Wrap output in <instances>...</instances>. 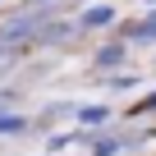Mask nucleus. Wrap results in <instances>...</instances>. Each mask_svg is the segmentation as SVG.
<instances>
[{
  "label": "nucleus",
  "instance_id": "obj_1",
  "mask_svg": "<svg viewBox=\"0 0 156 156\" xmlns=\"http://www.w3.org/2000/svg\"><path fill=\"white\" fill-rule=\"evenodd\" d=\"M19 129H23L19 115H5V119H0V133H19Z\"/></svg>",
  "mask_w": 156,
  "mask_h": 156
},
{
  "label": "nucleus",
  "instance_id": "obj_2",
  "mask_svg": "<svg viewBox=\"0 0 156 156\" xmlns=\"http://www.w3.org/2000/svg\"><path fill=\"white\" fill-rule=\"evenodd\" d=\"M78 119H87V124H92V119H106V106H87V110H78Z\"/></svg>",
  "mask_w": 156,
  "mask_h": 156
},
{
  "label": "nucleus",
  "instance_id": "obj_3",
  "mask_svg": "<svg viewBox=\"0 0 156 156\" xmlns=\"http://www.w3.org/2000/svg\"><path fill=\"white\" fill-rule=\"evenodd\" d=\"M151 106H156V92H151V97H142V101H138V115H142V110H151Z\"/></svg>",
  "mask_w": 156,
  "mask_h": 156
}]
</instances>
